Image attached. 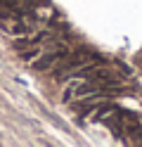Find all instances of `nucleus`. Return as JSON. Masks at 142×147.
<instances>
[{"label":"nucleus","mask_w":142,"mask_h":147,"mask_svg":"<svg viewBox=\"0 0 142 147\" xmlns=\"http://www.w3.org/2000/svg\"><path fill=\"white\" fill-rule=\"evenodd\" d=\"M0 26L9 33V36H28L38 31V22L36 17H28L24 12H9V14H3L0 17Z\"/></svg>","instance_id":"obj_1"},{"label":"nucleus","mask_w":142,"mask_h":147,"mask_svg":"<svg viewBox=\"0 0 142 147\" xmlns=\"http://www.w3.org/2000/svg\"><path fill=\"white\" fill-rule=\"evenodd\" d=\"M64 55H66V48H64V45H57L55 50H47L45 55H40V57H38L31 67H33L36 71H52L57 64L62 62Z\"/></svg>","instance_id":"obj_2"}]
</instances>
